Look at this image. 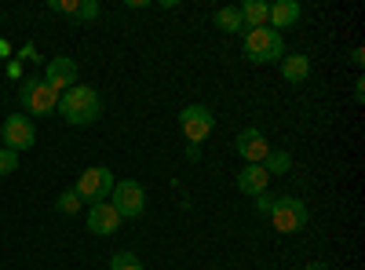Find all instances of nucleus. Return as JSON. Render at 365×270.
I'll return each mask as SVG.
<instances>
[{
    "label": "nucleus",
    "mask_w": 365,
    "mask_h": 270,
    "mask_svg": "<svg viewBox=\"0 0 365 270\" xmlns=\"http://www.w3.org/2000/svg\"><path fill=\"white\" fill-rule=\"evenodd\" d=\"M113 183H117L113 172H110V168H103V165H96V168L81 172V179H77L73 194H77L81 201H88V204H103V201H110Z\"/></svg>",
    "instance_id": "obj_3"
},
{
    "label": "nucleus",
    "mask_w": 365,
    "mask_h": 270,
    "mask_svg": "<svg viewBox=\"0 0 365 270\" xmlns=\"http://www.w3.org/2000/svg\"><path fill=\"white\" fill-rule=\"evenodd\" d=\"M216 26L223 29V33H245V22H241L237 8H220L216 11Z\"/></svg>",
    "instance_id": "obj_17"
},
{
    "label": "nucleus",
    "mask_w": 365,
    "mask_h": 270,
    "mask_svg": "<svg viewBox=\"0 0 365 270\" xmlns=\"http://www.w3.org/2000/svg\"><path fill=\"white\" fill-rule=\"evenodd\" d=\"M117 227H120V216H117V208H113L110 201L91 204V212H88V230H91V234L110 237V234H117Z\"/></svg>",
    "instance_id": "obj_11"
},
{
    "label": "nucleus",
    "mask_w": 365,
    "mask_h": 270,
    "mask_svg": "<svg viewBox=\"0 0 365 270\" xmlns=\"http://www.w3.org/2000/svg\"><path fill=\"white\" fill-rule=\"evenodd\" d=\"M299 22V4L296 0H278V4H270V15H267V26L270 29H289V26H296Z\"/></svg>",
    "instance_id": "obj_13"
},
{
    "label": "nucleus",
    "mask_w": 365,
    "mask_h": 270,
    "mask_svg": "<svg viewBox=\"0 0 365 270\" xmlns=\"http://www.w3.org/2000/svg\"><path fill=\"white\" fill-rule=\"evenodd\" d=\"M110 270H143V259L135 252H117L110 259Z\"/></svg>",
    "instance_id": "obj_18"
},
{
    "label": "nucleus",
    "mask_w": 365,
    "mask_h": 270,
    "mask_svg": "<svg viewBox=\"0 0 365 270\" xmlns=\"http://www.w3.org/2000/svg\"><path fill=\"white\" fill-rule=\"evenodd\" d=\"M58 113L66 117V125H77V128H88V125H96L99 117H103V99L96 88H88V84H73L66 88L63 95H58Z\"/></svg>",
    "instance_id": "obj_1"
},
{
    "label": "nucleus",
    "mask_w": 365,
    "mask_h": 270,
    "mask_svg": "<svg viewBox=\"0 0 365 270\" xmlns=\"http://www.w3.org/2000/svg\"><path fill=\"white\" fill-rule=\"evenodd\" d=\"M19 103L26 113H34V117H44L58 106V92H51V88L44 84V77H26L22 88H19Z\"/></svg>",
    "instance_id": "obj_4"
},
{
    "label": "nucleus",
    "mask_w": 365,
    "mask_h": 270,
    "mask_svg": "<svg viewBox=\"0 0 365 270\" xmlns=\"http://www.w3.org/2000/svg\"><path fill=\"white\" fill-rule=\"evenodd\" d=\"M179 128H182V135H187L190 146H201V142L212 135V128H216V117H212L208 106L190 103V106L179 110Z\"/></svg>",
    "instance_id": "obj_5"
},
{
    "label": "nucleus",
    "mask_w": 365,
    "mask_h": 270,
    "mask_svg": "<svg viewBox=\"0 0 365 270\" xmlns=\"http://www.w3.org/2000/svg\"><path fill=\"white\" fill-rule=\"evenodd\" d=\"M77 19L81 22H96L99 19V4H96V0H81V4H77Z\"/></svg>",
    "instance_id": "obj_21"
},
{
    "label": "nucleus",
    "mask_w": 365,
    "mask_h": 270,
    "mask_svg": "<svg viewBox=\"0 0 365 270\" xmlns=\"http://www.w3.org/2000/svg\"><path fill=\"white\" fill-rule=\"evenodd\" d=\"M270 208H274V197H270V194H259V197H256V212L270 216Z\"/></svg>",
    "instance_id": "obj_23"
},
{
    "label": "nucleus",
    "mask_w": 365,
    "mask_h": 270,
    "mask_svg": "<svg viewBox=\"0 0 365 270\" xmlns=\"http://www.w3.org/2000/svg\"><path fill=\"white\" fill-rule=\"evenodd\" d=\"M267 187H270V175H267L263 165H245V168L237 172V190L241 194L259 197V194H267Z\"/></svg>",
    "instance_id": "obj_12"
},
{
    "label": "nucleus",
    "mask_w": 365,
    "mask_h": 270,
    "mask_svg": "<svg viewBox=\"0 0 365 270\" xmlns=\"http://www.w3.org/2000/svg\"><path fill=\"white\" fill-rule=\"evenodd\" d=\"M234 150H237V154L241 157H245L249 165H263L267 161V154H270V142H267V135L259 132V128H245V132H241L237 139H234Z\"/></svg>",
    "instance_id": "obj_10"
},
{
    "label": "nucleus",
    "mask_w": 365,
    "mask_h": 270,
    "mask_svg": "<svg viewBox=\"0 0 365 270\" xmlns=\"http://www.w3.org/2000/svg\"><path fill=\"white\" fill-rule=\"evenodd\" d=\"M263 168H267L270 179H274V175H285V172L292 168V154H289V150H270L267 161H263Z\"/></svg>",
    "instance_id": "obj_16"
},
{
    "label": "nucleus",
    "mask_w": 365,
    "mask_h": 270,
    "mask_svg": "<svg viewBox=\"0 0 365 270\" xmlns=\"http://www.w3.org/2000/svg\"><path fill=\"white\" fill-rule=\"evenodd\" d=\"M55 204H58V212H63V216H77V212H81V197H77L73 190H66Z\"/></svg>",
    "instance_id": "obj_19"
},
{
    "label": "nucleus",
    "mask_w": 365,
    "mask_h": 270,
    "mask_svg": "<svg viewBox=\"0 0 365 270\" xmlns=\"http://www.w3.org/2000/svg\"><path fill=\"white\" fill-rule=\"evenodd\" d=\"M282 77H285L289 84H303V81L311 77V58L303 55V51L285 55V58H282Z\"/></svg>",
    "instance_id": "obj_14"
},
{
    "label": "nucleus",
    "mask_w": 365,
    "mask_h": 270,
    "mask_svg": "<svg viewBox=\"0 0 365 270\" xmlns=\"http://www.w3.org/2000/svg\"><path fill=\"white\" fill-rule=\"evenodd\" d=\"M237 11H241V22H245V29H259V26H267L270 4H263V0H245Z\"/></svg>",
    "instance_id": "obj_15"
},
{
    "label": "nucleus",
    "mask_w": 365,
    "mask_h": 270,
    "mask_svg": "<svg viewBox=\"0 0 365 270\" xmlns=\"http://www.w3.org/2000/svg\"><path fill=\"white\" fill-rule=\"evenodd\" d=\"M44 84L51 88V92H58V95H63L66 88H73V84H77V63H73L70 55H55L51 63H48Z\"/></svg>",
    "instance_id": "obj_9"
},
{
    "label": "nucleus",
    "mask_w": 365,
    "mask_h": 270,
    "mask_svg": "<svg viewBox=\"0 0 365 270\" xmlns=\"http://www.w3.org/2000/svg\"><path fill=\"white\" fill-rule=\"evenodd\" d=\"M0 139H4V150L22 154V150H29V146L37 142V128H34L29 117L15 113V117H8V121H4V128H0Z\"/></svg>",
    "instance_id": "obj_8"
},
{
    "label": "nucleus",
    "mask_w": 365,
    "mask_h": 270,
    "mask_svg": "<svg viewBox=\"0 0 365 270\" xmlns=\"http://www.w3.org/2000/svg\"><path fill=\"white\" fill-rule=\"evenodd\" d=\"M51 11H58V15H73V19H77V0H51Z\"/></svg>",
    "instance_id": "obj_22"
},
{
    "label": "nucleus",
    "mask_w": 365,
    "mask_h": 270,
    "mask_svg": "<svg viewBox=\"0 0 365 270\" xmlns=\"http://www.w3.org/2000/svg\"><path fill=\"white\" fill-rule=\"evenodd\" d=\"M110 204L117 208L120 219H139L146 212V194H143V187L135 183V179H120V183H113Z\"/></svg>",
    "instance_id": "obj_7"
},
{
    "label": "nucleus",
    "mask_w": 365,
    "mask_h": 270,
    "mask_svg": "<svg viewBox=\"0 0 365 270\" xmlns=\"http://www.w3.org/2000/svg\"><path fill=\"white\" fill-rule=\"evenodd\" d=\"M245 58L256 66H267V63H282L285 58V41L278 29L270 26H259V29H245Z\"/></svg>",
    "instance_id": "obj_2"
},
{
    "label": "nucleus",
    "mask_w": 365,
    "mask_h": 270,
    "mask_svg": "<svg viewBox=\"0 0 365 270\" xmlns=\"http://www.w3.org/2000/svg\"><path fill=\"white\" fill-rule=\"evenodd\" d=\"M15 168H19V154H15V150L0 146V175H11Z\"/></svg>",
    "instance_id": "obj_20"
},
{
    "label": "nucleus",
    "mask_w": 365,
    "mask_h": 270,
    "mask_svg": "<svg viewBox=\"0 0 365 270\" xmlns=\"http://www.w3.org/2000/svg\"><path fill=\"white\" fill-rule=\"evenodd\" d=\"M270 223L278 234H296L307 227V204L299 197H274V208H270Z\"/></svg>",
    "instance_id": "obj_6"
}]
</instances>
